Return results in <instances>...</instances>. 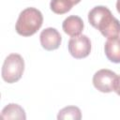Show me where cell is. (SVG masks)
Instances as JSON below:
<instances>
[{"instance_id":"obj_1","label":"cell","mask_w":120,"mask_h":120,"mask_svg":"<svg viewBox=\"0 0 120 120\" xmlns=\"http://www.w3.org/2000/svg\"><path fill=\"white\" fill-rule=\"evenodd\" d=\"M88 21L105 38H110L120 35V22L112 16L107 7L97 6L93 8L88 13Z\"/></svg>"},{"instance_id":"obj_2","label":"cell","mask_w":120,"mask_h":120,"mask_svg":"<svg viewBox=\"0 0 120 120\" xmlns=\"http://www.w3.org/2000/svg\"><path fill=\"white\" fill-rule=\"evenodd\" d=\"M42 23V13L35 8H26L20 13L15 28L19 35L22 37H30L39 30Z\"/></svg>"},{"instance_id":"obj_3","label":"cell","mask_w":120,"mask_h":120,"mask_svg":"<svg viewBox=\"0 0 120 120\" xmlns=\"http://www.w3.org/2000/svg\"><path fill=\"white\" fill-rule=\"evenodd\" d=\"M24 70L23 58L18 53H10L5 59L2 67V78L8 83L18 82Z\"/></svg>"},{"instance_id":"obj_4","label":"cell","mask_w":120,"mask_h":120,"mask_svg":"<svg viewBox=\"0 0 120 120\" xmlns=\"http://www.w3.org/2000/svg\"><path fill=\"white\" fill-rule=\"evenodd\" d=\"M68 52L76 59L85 58L91 52V41L85 35L72 37L68 41Z\"/></svg>"},{"instance_id":"obj_5","label":"cell","mask_w":120,"mask_h":120,"mask_svg":"<svg viewBox=\"0 0 120 120\" xmlns=\"http://www.w3.org/2000/svg\"><path fill=\"white\" fill-rule=\"evenodd\" d=\"M117 75L113 71L103 68L97 71L93 76V84L96 89L102 93H110L113 91L114 82Z\"/></svg>"},{"instance_id":"obj_6","label":"cell","mask_w":120,"mask_h":120,"mask_svg":"<svg viewBox=\"0 0 120 120\" xmlns=\"http://www.w3.org/2000/svg\"><path fill=\"white\" fill-rule=\"evenodd\" d=\"M39 39L41 46L45 50L53 51L59 48L62 41V37L55 28L48 27L41 31Z\"/></svg>"},{"instance_id":"obj_7","label":"cell","mask_w":120,"mask_h":120,"mask_svg":"<svg viewBox=\"0 0 120 120\" xmlns=\"http://www.w3.org/2000/svg\"><path fill=\"white\" fill-rule=\"evenodd\" d=\"M62 28L67 35L76 37L81 35L83 30V22L79 16L71 15L64 20Z\"/></svg>"},{"instance_id":"obj_8","label":"cell","mask_w":120,"mask_h":120,"mask_svg":"<svg viewBox=\"0 0 120 120\" xmlns=\"http://www.w3.org/2000/svg\"><path fill=\"white\" fill-rule=\"evenodd\" d=\"M106 57L112 63H120V38L113 37L108 38L104 46Z\"/></svg>"},{"instance_id":"obj_9","label":"cell","mask_w":120,"mask_h":120,"mask_svg":"<svg viewBox=\"0 0 120 120\" xmlns=\"http://www.w3.org/2000/svg\"><path fill=\"white\" fill-rule=\"evenodd\" d=\"M1 117L3 119H18V120L26 119L24 110L20 105L15 103H10L7 105L1 112Z\"/></svg>"},{"instance_id":"obj_10","label":"cell","mask_w":120,"mask_h":120,"mask_svg":"<svg viewBox=\"0 0 120 120\" xmlns=\"http://www.w3.org/2000/svg\"><path fill=\"white\" fill-rule=\"evenodd\" d=\"M82 118L81 110L76 106H68L59 111L58 120H80Z\"/></svg>"},{"instance_id":"obj_11","label":"cell","mask_w":120,"mask_h":120,"mask_svg":"<svg viewBox=\"0 0 120 120\" xmlns=\"http://www.w3.org/2000/svg\"><path fill=\"white\" fill-rule=\"evenodd\" d=\"M74 5L69 0H52L50 8L55 14H65L68 12Z\"/></svg>"},{"instance_id":"obj_12","label":"cell","mask_w":120,"mask_h":120,"mask_svg":"<svg viewBox=\"0 0 120 120\" xmlns=\"http://www.w3.org/2000/svg\"><path fill=\"white\" fill-rule=\"evenodd\" d=\"M113 91H114L118 96H120V76H117L116 79H115Z\"/></svg>"},{"instance_id":"obj_13","label":"cell","mask_w":120,"mask_h":120,"mask_svg":"<svg viewBox=\"0 0 120 120\" xmlns=\"http://www.w3.org/2000/svg\"><path fill=\"white\" fill-rule=\"evenodd\" d=\"M116 9L120 13V0H117V2H116Z\"/></svg>"},{"instance_id":"obj_14","label":"cell","mask_w":120,"mask_h":120,"mask_svg":"<svg viewBox=\"0 0 120 120\" xmlns=\"http://www.w3.org/2000/svg\"><path fill=\"white\" fill-rule=\"evenodd\" d=\"M69 1H71V3H72L73 5H77L78 3L81 2V0H69Z\"/></svg>"}]
</instances>
